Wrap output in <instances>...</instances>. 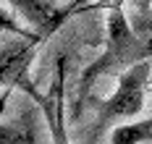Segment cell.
<instances>
[{
    "label": "cell",
    "instance_id": "obj_1",
    "mask_svg": "<svg viewBox=\"0 0 152 144\" xmlns=\"http://www.w3.org/2000/svg\"><path fill=\"white\" fill-rule=\"evenodd\" d=\"M152 60V26L150 18L144 16L142 24L137 26L126 18L123 13V0H107V37L102 55L97 60H92L74 89V108H71V118H79L81 110L87 108L89 95L94 89L97 79L102 76H121L123 71H129L131 65Z\"/></svg>",
    "mask_w": 152,
    "mask_h": 144
},
{
    "label": "cell",
    "instance_id": "obj_2",
    "mask_svg": "<svg viewBox=\"0 0 152 144\" xmlns=\"http://www.w3.org/2000/svg\"><path fill=\"white\" fill-rule=\"evenodd\" d=\"M150 71L152 60H144V63L131 65L129 71H123L118 76V89L105 102H97V115H94L92 128L87 131L84 144H97L110 123H115L121 118H134L144 110V92L150 84Z\"/></svg>",
    "mask_w": 152,
    "mask_h": 144
},
{
    "label": "cell",
    "instance_id": "obj_3",
    "mask_svg": "<svg viewBox=\"0 0 152 144\" xmlns=\"http://www.w3.org/2000/svg\"><path fill=\"white\" fill-rule=\"evenodd\" d=\"M42 45L39 37H13L0 42V89L3 92H24L29 95L37 105L42 102V92L31 81L29 68L37 58V50Z\"/></svg>",
    "mask_w": 152,
    "mask_h": 144
},
{
    "label": "cell",
    "instance_id": "obj_4",
    "mask_svg": "<svg viewBox=\"0 0 152 144\" xmlns=\"http://www.w3.org/2000/svg\"><path fill=\"white\" fill-rule=\"evenodd\" d=\"M68 60H71V52L58 55L55 71H53V84L39 102V110L47 121L53 144H68V134H66V65Z\"/></svg>",
    "mask_w": 152,
    "mask_h": 144
},
{
    "label": "cell",
    "instance_id": "obj_5",
    "mask_svg": "<svg viewBox=\"0 0 152 144\" xmlns=\"http://www.w3.org/2000/svg\"><path fill=\"white\" fill-rule=\"evenodd\" d=\"M8 3L31 24V32L39 34L42 42L61 29L63 21L71 16L76 11V5H79V3H71L68 8H58L53 0H8Z\"/></svg>",
    "mask_w": 152,
    "mask_h": 144
},
{
    "label": "cell",
    "instance_id": "obj_6",
    "mask_svg": "<svg viewBox=\"0 0 152 144\" xmlns=\"http://www.w3.org/2000/svg\"><path fill=\"white\" fill-rule=\"evenodd\" d=\"M0 144H37V123L29 110H21L18 118L0 123Z\"/></svg>",
    "mask_w": 152,
    "mask_h": 144
},
{
    "label": "cell",
    "instance_id": "obj_7",
    "mask_svg": "<svg viewBox=\"0 0 152 144\" xmlns=\"http://www.w3.org/2000/svg\"><path fill=\"white\" fill-rule=\"evenodd\" d=\"M110 144H152V118L115 126Z\"/></svg>",
    "mask_w": 152,
    "mask_h": 144
},
{
    "label": "cell",
    "instance_id": "obj_8",
    "mask_svg": "<svg viewBox=\"0 0 152 144\" xmlns=\"http://www.w3.org/2000/svg\"><path fill=\"white\" fill-rule=\"evenodd\" d=\"M0 34H13V37H39V34L24 29V26H21L8 11H3V8H0Z\"/></svg>",
    "mask_w": 152,
    "mask_h": 144
},
{
    "label": "cell",
    "instance_id": "obj_9",
    "mask_svg": "<svg viewBox=\"0 0 152 144\" xmlns=\"http://www.w3.org/2000/svg\"><path fill=\"white\" fill-rule=\"evenodd\" d=\"M150 26H152V11H150Z\"/></svg>",
    "mask_w": 152,
    "mask_h": 144
},
{
    "label": "cell",
    "instance_id": "obj_10",
    "mask_svg": "<svg viewBox=\"0 0 152 144\" xmlns=\"http://www.w3.org/2000/svg\"><path fill=\"white\" fill-rule=\"evenodd\" d=\"M144 3H152V0H144Z\"/></svg>",
    "mask_w": 152,
    "mask_h": 144
}]
</instances>
